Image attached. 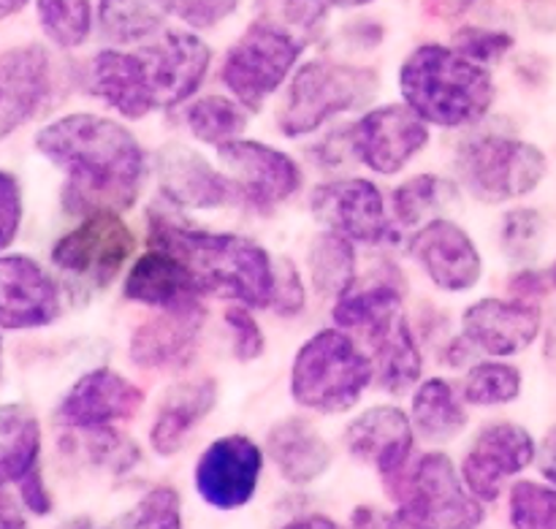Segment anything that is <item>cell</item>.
<instances>
[{"label":"cell","instance_id":"cell-1","mask_svg":"<svg viewBox=\"0 0 556 529\" xmlns=\"http://www.w3.org/2000/svg\"><path fill=\"white\" fill-rule=\"evenodd\" d=\"M33 144L65 174L63 204L71 215H125L139 204L150 155L125 119L98 112H68L43 125Z\"/></svg>","mask_w":556,"mask_h":529},{"label":"cell","instance_id":"cell-2","mask_svg":"<svg viewBox=\"0 0 556 529\" xmlns=\"http://www.w3.org/2000/svg\"><path fill=\"white\" fill-rule=\"evenodd\" d=\"M147 244L172 250L188 264L206 297L253 310H269L277 261L255 239L233 231L193 226L185 212L157 204L147 212Z\"/></svg>","mask_w":556,"mask_h":529},{"label":"cell","instance_id":"cell-3","mask_svg":"<svg viewBox=\"0 0 556 529\" xmlns=\"http://www.w3.org/2000/svg\"><path fill=\"white\" fill-rule=\"evenodd\" d=\"M396 90L424 123L443 130L476 128L497 101L492 68L438 41L418 43L405 54L396 71Z\"/></svg>","mask_w":556,"mask_h":529},{"label":"cell","instance_id":"cell-4","mask_svg":"<svg viewBox=\"0 0 556 529\" xmlns=\"http://www.w3.org/2000/svg\"><path fill=\"white\" fill-rule=\"evenodd\" d=\"M372 386V356L356 337L337 326L313 331L291 358L288 394L307 416H348Z\"/></svg>","mask_w":556,"mask_h":529},{"label":"cell","instance_id":"cell-5","mask_svg":"<svg viewBox=\"0 0 556 529\" xmlns=\"http://www.w3.org/2000/svg\"><path fill=\"white\" fill-rule=\"evenodd\" d=\"M380 92L372 65L340 58H309L299 63L275 109V128L282 139H309L340 117L364 112Z\"/></svg>","mask_w":556,"mask_h":529},{"label":"cell","instance_id":"cell-6","mask_svg":"<svg viewBox=\"0 0 556 529\" xmlns=\"http://www.w3.org/2000/svg\"><path fill=\"white\" fill-rule=\"evenodd\" d=\"M548 177L541 144L514 134H470L454 150V179L483 206L519 204Z\"/></svg>","mask_w":556,"mask_h":529},{"label":"cell","instance_id":"cell-7","mask_svg":"<svg viewBox=\"0 0 556 529\" xmlns=\"http://www.w3.org/2000/svg\"><path fill=\"white\" fill-rule=\"evenodd\" d=\"M389 508L405 529H481L489 519L445 449H421Z\"/></svg>","mask_w":556,"mask_h":529},{"label":"cell","instance_id":"cell-8","mask_svg":"<svg viewBox=\"0 0 556 529\" xmlns=\"http://www.w3.org/2000/svg\"><path fill=\"white\" fill-rule=\"evenodd\" d=\"M304 52L307 47L286 30L253 20L228 43L217 76L228 96L237 98L250 114H258L271 98L286 90Z\"/></svg>","mask_w":556,"mask_h":529},{"label":"cell","instance_id":"cell-9","mask_svg":"<svg viewBox=\"0 0 556 529\" xmlns=\"http://www.w3.org/2000/svg\"><path fill=\"white\" fill-rule=\"evenodd\" d=\"M134 228L119 212H90L54 239L52 266L85 297L109 291L136 259Z\"/></svg>","mask_w":556,"mask_h":529},{"label":"cell","instance_id":"cell-10","mask_svg":"<svg viewBox=\"0 0 556 529\" xmlns=\"http://www.w3.org/2000/svg\"><path fill=\"white\" fill-rule=\"evenodd\" d=\"M307 210L320 228L351 239L358 248H394L402 242L389 196L369 177L340 174L324 179L309 190Z\"/></svg>","mask_w":556,"mask_h":529},{"label":"cell","instance_id":"cell-11","mask_svg":"<svg viewBox=\"0 0 556 529\" xmlns=\"http://www.w3.org/2000/svg\"><path fill=\"white\" fill-rule=\"evenodd\" d=\"M340 440L353 465L375 473L386 503H391L421 451L407 407L396 402H375L353 413L342 427Z\"/></svg>","mask_w":556,"mask_h":529},{"label":"cell","instance_id":"cell-12","mask_svg":"<svg viewBox=\"0 0 556 529\" xmlns=\"http://www.w3.org/2000/svg\"><path fill=\"white\" fill-rule=\"evenodd\" d=\"M266 470L269 459L261 440L248 432H226L199 451L190 483L204 508L215 514H239L255 503Z\"/></svg>","mask_w":556,"mask_h":529},{"label":"cell","instance_id":"cell-13","mask_svg":"<svg viewBox=\"0 0 556 529\" xmlns=\"http://www.w3.org/2000/svg\"><path fill=\"white\" fill-rule=\"evenodd\" d=\"M535 459L538 438L530 427L510 418H492L470 434L456 462L467 489L492 508L503 503L510 483L535 470Z\"/></svg>","mask_w":556,"mask_h":529},{"label":"cell","instance_id":"cell-14","mask_svg":"<svg viewBox=\"0 0 556 529\" xmlns=\"http://www.w3.org/2000/svg\"><path fill=\"white\" fill-rule=\"evenodd\" d=\"M356 166L375 177H400L432 144V125L402 101L378 103L348 123Z\"/></svg>","mask_w":556,"mask_h":529},{"label":"cell","instance_id":"cell-15","mask_svg":"<svg viewBox=\"0 0 556 529\" xmlns=\"http://www.w3.org/2000/svg\"><path fill=\"white\" fill-rule=\"evenodd\" d=\"M215 155L223 172L239 188L242 206H250L258 215H271L302 193V163L269 141L242 136L217 147Z\"/></svg>","mask_w":556,"mask_h":529},{"label":"cell","instance_id":"cell-16","mask_svg":"<svg viewBox=\"0 0 556 529\" xmlns=\"http://www.w3.org/2000/svg\"><path fill=\"white\" fill-rule=\"evenodd\" d=\"M407 255L429 286L448 297H465L481 286L486 261L476 237L454 217H434L407 234Z\"/></svg>","mask_w":556,"mask_h":529},{"label":"cell","instance_id":"cell-17","mask_svg":"<svg viewBox=\"0 0 556 529\" xmlns=\"http://www.w3.org/2000/svg\"><path fill=\"white\" fill-rule=\"evenodd\" d=\"M150 172L157 179L163 204L179 212H220L242 206L233 179L212 163L204 152L188 144H163L150 158Z\"/></svg>","mask_w":556,"mask_h":529},{"label":"cell","instance_id":"cell-18","mask_svg":"<svg viewBox=\"0 0 556 529\" xmlns=\"http://www.w3.org/2000/svg\"><path fill=\"white\" fill-rule=\"evenodd\" d=\"M147 405V391L114 367H92L68 386L54 407V421L65 432L125 427Z\"/></svg>","mask_w":556,"mask_h":529},{"label":"cell","instance_id":"cell-19","mask_svg":"<svg viewBox=\"0 0 556 529\" xmlns=\"http://www.w3.org/2000/svg\"><path fill=\"white\" fill-rule=\"evenodd\" d=\"M147 63L157 109L174 112L193 101L212 71V47L190 27H163L157 36L136 47Z\"/></svg>","mask_w":556,"mask_h":529},{"label":"cell","instance_id":"cell-20","mask_svg":"<svg viewBox=\"0 0 556 529\" xmlns=\"http://www.w3.org/2000/svg\"><path fill=\"white\" fill-rule=\"evenodd\" d=\"M459 331L478 356H525L543 337L541 302L519 297H481L459 315Z\"/></svg>","mask_w":556,"mask_h":529},{"label":"cell","instance_id":"cell-21","mask_svg":"<svg viewBox=\"0 0 556 529\" xmlns=\"http://www.w3.org/2000/svg\"><path fill=\"white\" fill-rule=\"evenodd\" d=\"M206 324V304L182 310H157L134 326L128 337V362L139 373L177 375L193 364Z\"/></svg>","mask_w":556,"mask_h":529},{"label":"cell","instance_id":"cell-22","mask_svg":"<svg viewBox=\"0 0 556 529\" xmlns=\"http://www.w3.org/2000/svg\"><path fill=\"white\" fill-rule=\"evenodd\" d=\"M405 275L396 264H380L331 304V320L369 351L405 318Z\"/></svg>","mask_w":556,"mask_h":529},{"label":"cell","instance_id":"cell-23","mask_svg":"<svg viewBox=\"0 0 556 529\" xmlns=\"http://www.w3.org/2000/svg\"><path fill=\"white\" fill-rule=\"evenodd\" d=\"M63 315V288L30 255L0 253V331L52 326Z\"/></svg>","mask_w":556,"mask_h":529},{"label":"cell","instance_id":"cell-24","mask_svg":"<svg viewBox=\"0 0 556 529\" xmlns=\"http://www.w3.org/2000/svg\"><path fill=\"white\" fill-rule=\"evenodd\" d=\"M261 443L275 476L293 492L318 487L334 470V445L307 413L277 418Z\"/></svg>","mask_w":556,"mask_h":529},{"label":"cell","instance_id":"cell-25","mask_svg":"<svg viewBox=\"0 0 556 529\" xmlns=\"http://www.w3.org/2000/svg\"><path fill=\"white\" fill-rule=\"evenodd\" d=\"M85 90L125 123H141L161 112L139 49H98L85 65Z\"/></svg>","mask_w":556,"mask_h":529},{"label":"cell","instance_id":"cell-26","mask_svg":"<svg viewBox=\"0 0 556 529\" xmlns=\"http://www.w3.org/2000/svg\"><path fill=\"white\" fill-rule=\"evenodd\" d=\"M220 402V383L212 375L182 378L163 391L147 427V449L155 459H177Z\"/></svg>","mask_w":556,"mask_h":529},{"label":"cell","instance_id":"cell-27","mask_svg":"<svg viewBox=\"0 0 556 529\" xmlns=\"http://www.w3.org/2000/svg\"><path fill=\"white\" fill-rule=\"evenodd\" d=\"M123 299L139 307L152 310H182L204 304L206 293L188 269L182 259L166 248L147 244L144 253L136 255L123 275Z\"/></svg>","mask_w":556,"mask_h":529},{"label":"cell","instance_id":"cell-28","mask_svg":"<svg viewBox=\"0 0 556 529\" xmlns=\"http://www.w3.org/2000/svg\"><path fill=\"white\" fill-rule=\"evenodd\" d=\"M52 92V58L41 43L0 52V139L30 123Z\"/></svg>","mask_w":556,"mask_h":529},{"label":"cell","instance_id":"cell-29","mask_svg":"<svg viewBox=\"0 0 556 529\" xmlns=\"http://www.w3.org/2000/svg\"><path fill=\"white\" fill-rule=\"evenodd\" d=\"M470 411L459 386L443 375H429L407 396V416L418 443L427 449H445L465 438L470 429Z\"/></svg>","mask_w":556,"mask_h":529},{"label":"cell","instance_id":"cell-30","mask_svg":"<svg viewBox=\"0 0 556 529\" xmlns=\"http://www.w3.org/2000/svg\"><path fill=\"white\" fill-rule=\"evenodd\" d=\"M462 196L465 190L454 177L421 172L410 174L391 188L389 210L402 234H410L434 217H454V210L462 204Z\"/></svg>","mask_w":556,"mask_h":529},{"label":"cell","instance_id":"cell-31","mask_svg":"<svg viewBox=\"0 0 556 529\" xmlns=\"http://www.w3.org/2000/svg\"><path fill=\"white\" fill-rule=\"evenodd\" d=\"M375 364V389L389 394L391 400L410 396V391L421 383L424 375V345L410 318H402L383 340L369 348Z\"/></svg>","mask_w":556,"mask_h":529},{"label":"cell","instance_id":"cell-32","mask_svg":"<svg viewBox=\"0 0 556 529\" xmlns=\"http://www.w3.org/2000/svg\"><path fill=\"white\" fill-rule=\"evenodd\" d=\"M307 286L315 299L334 304L358 280V244L334 231L320 228L304 253Z\"/></svg>","mask_w":556,"mask_h":529},{"label":"cell","instance_id":"cell-33","mask_svg":"<svg viewBox=\"0 0 556 529\" xmlns=\"http://www.w3.org/2000/svg\"><path fill=\"white\" fill-rule=\"evenodd\" d=\"M43 456V429L36 413L22 402L0 405V487L11 489L38 470Z\"/></svg>","mask_w":556,"mask_h":529},{"label":"cell","instance_id":"cell-34","mask_svg":"<svg viewBox=\"0 0 556 529\" xmlns=\"http://www.w3.org/2000/svg\"><path fill=\"white\" fill-rule=\"evenodd\" d=\"M168 0H98L96 25L112 47H139L166 27Z\"/></svg>","mask_w":556,"mask_h":529},{"label":"cell","instance_id":"cell-35","mask_svg":"<svg viewBox=\"0 0 556 529\" xmlns=\"http://www.w3.org/2000/svg\"><path fill=\"white\" fill-rule=\"evenodd\" d=\"M182 123L193 141L217 147L248 136L250 112L228 92H204L182 106Z\"/></svg>","mask_w":556,"mask_h":529},{"label":"cell","instance_id":"cell-36","mask_svg":"<svg viewBox=\"0 0 556 529\" xmlns=\"http://www.w3.org/2000/svg\"><path fill=\"white\" fill-rule=\"evenodd\" d=\"M462 396L472 411H500L516 405L525 394V373L514 364V358L478 356L462 373Z\"/></svg>","mask_w":556,"mask_h":529},{"label":"cell","instance_id":"cell-37","mask_svg":"<svg viewBox=\"0 0 556 529\" xmlns=\"http://www.w3.org/2000/svg\"><path fill=\"white\" fill-rule=\"evenodd\" d=\"M331 9V0H253V20L280 27L299 43L313 47L326 33Z\"/></svg>","mask_w":556,"mask_h":529},{"label":"cell","instance_id":"cell-38","mask_svg":"<svg viewBox=\"0 0 556 529\" xmlns=\"http://www.w3.org/2000/svg\"><path fill=\"white\" fill-rule=\"evenodd\" d=\"M112 529H185V500L174 483H152L114 516Z\"/></svg>","mask_w":556,"mask_h":529},{"label":"cell","instance_id":"cell-39","mask_svg":"<svg viewBox=\"0 0 556 529\" xmlns=\"http://www.w3.org/2000/svg\"><path fill=\"white\" fill-rule=\"evenodd\" d=\"M36 14L47 41L63 52L85 47L96 27L92 0H36Z\"/></svg>","mask_w":556,"mask_h":529},{"label":"cell","instance_id":"cell-40","mask_svg":"<svg viewBox=\"0 0 556 529\" xmlns=\"http://www.w3.org/2000/svg\"><path fill=\"white\" fill-rule=\"evenodd\" d=\"M497 244L514 269L535 266L546 244V217L541 210L527 204H516L505 210L497 228Z\"/></svg>","mask_w":556,"mask_h":529},{"label":"cell","instance_id":"cell-41","mask_svg":"<svg viewBox=\"0 0 556 529\" xmlns=\"http://www.w3.org/2000/svg\"><path fill=\"white\" fill-rule=\"evenodd\" d=\"M71 434H79V451L87 465L112 478H128L144 462V449L130 434H125L123 427H106L92 429V432Z\"/></svg>","mask_w":556,"mask_h":529},{"label":"cell","instance_id":"cell-42","mask_svg":"<svg viewBox=\"0 0 556 529\" xmlns=\"http://www.w3.org/2000/svg\"><path fill=\"white\" fill-rule=\"evenodd\" d=\"M508 529H556V487L543 478H519L503 497Z\"/></svg>","mask_w":556,"mask_h":529},{"label":"cell","instance_id":"cell-43","mask_svg":"<svg viewBox=\"0 0 556 529\" xmlns=\"http://www.w3.org/2000/svg\"><path fill=\"white\" fill-rule=\"evenodd\" d=\"M451 47L459 49L476 63L492 68L494 63H503L510 52L516 49L514 33L503 30V27H489V25H462L459 30L451 38Z\"/></svg>","mask_w":556,"mask_h":529},{"label":"cell","instance_id":"cell-44","mask_svg":"<svg viewBox=\"0 0 556 529\" xmlns=\"http://www.w3.org/2000/svg\"><path fill=\"white\" fill-rule=\"evenodd\" d=\"M223 324L231 337V356L239 364H253L266 356V331L253 307L228 304L223 310Z\"/></svg>","mask_w":556,"mask_h":529},{"label":"cell","instance_id":"cell-45","mask_svg":"<svg viewBox=\"0 0 556 529\" xmlns=\"http://www.w3.org/2000/svg\"><path fill=\"white\" fill-rule=\"evenodd\" d=\"M307 293L309 286L304 280L302 269L293 264L291 259L277 261V277H275V293H271L269 310L280 318L291 320L304 315L307 310Z\"/></svg>","mask_w":556,"mask_h":529},{"label":"cell","instance_id":"cell-46","mask_svg":"<svg viewBox=\"0 0 556 529\" xmlns=\"http://www.w3.org/2000/svg\"><path fill=\"white\" fill-rule=\"evenodd\" d=\"M242 3L244 0H168L172 16H177L182 27H190L195 33L220 27L242 9Z\"/></svg>","mask_w":556,"mask_h":529},{"label":"cell","instance_id":"cell-47","mask_svg":"<svg viewBox=\"0 0 556 529\" xmlns=\"http://www.w3.org/2000/svg\"><path fill=\"white\" fill-rule=\"evenodd\" d=\"M22 217H25V201H22L20 179L0 168V253L20 237Z\"/></svg>","mask_w":556,"mask_h":529},{"label":"cell","instance_id":"cell-48","mask_svg":"<svg viewBox=\"0 0 556 529\" xmlns=\"http://www.w3.org/2000/svg\"><path fill=\"white\" fill-rule=\"evenodd\" d=\"M309 161L318 168H326V172H340L345 166H356L351 150V136H348V125H340V128H331L329 134L318 136L313 144L307 147Z\"/></svg>","mask_w":556,"mask_h":529},{"label":"cell","instance_id":"cell-49","mask_svg":"<svg viewBox=\"0 0 556 529\" xmlns=\"http://www.w3.org/2000/svg\"><path fill=\"white\" fill-rule=\"evenodd\" d=\"M14 492L20 505L25 508V514L33 516V519H47V516L54 514V494L49 489L47 476H43V467H38L30 476L22 478L14 487Z\"/></svg>","mask_w":556,"mask_h":529},{"label":"cell","instance_id":"cell-50","mask_svg":"<svg viewBox=\"0 0 556 529\" xmlns=\"http://www.w3.org/2000/svg\"><path fill=\"white\" fill-rule=\"evenodd\" d=\"M348 529H405L396 521L394 511L380 508V505L362 503L348 516Z\"/></svg>","mask_w":556,"mask_h":529},{"label":"cell","instance_id":"cell-51","mask_svg":"<svg viewBox=\"0 0 556 529\" xmlns=\"http://www.w3.org/2000/svg\"><path fill=\"white\" fill-rule=\"evenodd\" d=\"M535 473L538 478H543V481L556 487V424H552V427L543 432V438H538Z\"/></svg>","mask_w":556,"mask_h":529},{"label":"cell","instance_id":"cell-52","mask_svg":"<svg viewBox=\"0 0 556 529\" xmlns=\"http://www.w3.org/2000/svg\"><path fill=\"white\" fill-rule=\"evenodd\" d=\"M275 529H348V521L334 519L324 511H299V514L282 519Z\"/></svg>","mask_w":556,"mask_h":529},{"label":"cell","instance_id":"cell-53","mask_svg":"<svg viewBox=\"0 0 556 529\" xmlns=\"http://www.w3.org/2000/svg\"><path fill=\"white\" fill-rule=\"evenodd\" d=\"M478 0H421L424 16L438 22H456L470 14Z\"/></svg>","mask_w":556,"mask_h":529},{"label":"cell","instance_id":"cell-54","mask_svg":"<svg viewBox=\"0 0 556 529\" xmlns=\"http://www.w3.org/2000/svg\"><path fill=\"white\" fill-rule=\"evenodd\" d=\"M0 529H27L25 508L5 487H0Z\"/></svg>","mask_w":556,"mask_h":529},{"label":"cell","instance_id":"cell-55","mask_svg":"<svg viewBox=\"0 0 556 529\" xmlns=\"http://www.w3.org/2000/svg\"><path fill=\"white\" fill-rule=\"evenodd\" d=\"M54 529H112V525H109V521L106 525H101V521H96L92 516L79 514V516H71V519L60 521Z\"/></svg>","mask_w":556,"mask_h":529},{"label":"cell","instance_id":"cell-56","mask_svg":"<svg viewBox=\"0 0 556 529\" xmlns=\"http://www.w3.org/2000/svg\"><path fill=\"white\" fill-rule=\"evenodd\" d=\"M30 0H0V20H9V16L20 14Z\"/></svg>","mask_w":556,"mask_h":529},{"label":"cell","instance_id":"cell-57","mask_svg":"<svg viewBox=\"0 0 556 529\" xmlns=\"http://www.w3.org/2000/svg\"><path fill=\"white\" fill-rule=\"evenodd\" d=\"M369 3H375V0H331L334 9H364Z\"/></svg>","mask_w":556,"mask_h":529},{"label":"cell","instance_id":"cell-58","mask_svg":"<svg viewBox=\"0 0 556 529\" xmlns=\"http://www.w3.org/2000/svg\"><path fill=\"white\" fill-rule=\"evenodd\" d=\"M548 280H552V286H554V291H556V255H554V261H552V266H548Z\"/></svg>","mask_w":556,"mask_h":529},{"label":"cell","instance_id":"cell-59","mask_svg":"<svg viewBox=\"0 0 556 529\" xmlns=\"http://www.w3.org/2000/svg\"><path fill=\"white\" fill-rule=\"evenodd\" d=\"M0 369H3V345H0Z\"/></svg>","mask_w":556,"mask_h":529}]
</instances>
